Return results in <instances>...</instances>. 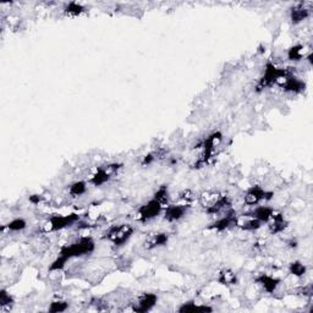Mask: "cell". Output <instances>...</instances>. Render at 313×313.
<instances>
[{
	"mask_svg": "<svg viewBox=\"0 0 313 313\" xmlns=\"http://www.w3.org/2000/svg\"><path fill=\"white\" fill-rule=\"evenodd\" d=\"M213 311L212 307L206 306V305H197L196 302L190 301L185 302L179 307V312H210Z\"/></svg>",
	"mask_w": 313,
	"mask_h": 313,
	"instance_id": "obj_20",
	"label": "cell"
},
{
	"mask_svg": "<svg viewBox=\"0 0 313 313\" xmlns=\"http://www.w3.org/2000/svg\"><path fill=\"white\" fill-rule=\"evenodd\" d=\"M84 11V7L78 2H70L68 6L65 7V12L70 16H78Z\"/></svg>",
	"mask_w": 313,
	"mask_h": 313,
	"instance_id": "obj_26",
	"label": "cell"
},
{
	"mask_svg": "<svg viewBox=\"0 0 313 313\" xmlns=\"http://www.w3.org/2000/svg\"><path fill=\"white\" fill-rule=\"evenodd\" d=\"M223 141V135L218 131L210 133L208 137L203 141V142L199 145V147L202 148V151H209V152H215L218 147L220 146Z\"/></svg>",
	"mask_w": 313,
	"mask_h": 313,
	"instance_id": "obj_16",
	"label": "cell"
},
{
	"mask_svg": "<svg viewBox=\"0 0 313 313\" xmlns=\"http://www.w3.org/2000/svg\"><path fill=\"white\" fill-rule=\"evenodd\" d=\"M199 204L208 214H219L230 207V199L227 195L218 191H204L199 195Z\"/></svg>",
	"mask_w": 313,
	"mask_h": 313,
	"instance_id": "obj_2",
	"label": "cell"
},
{
	"mask_svg": "<svg viewBox=\"0 0 313 313\" xmlns=\"http://www.w3.org/2000/svg\"><path fill=\"white\" fill-rule=\"evenodd\" d=\"M290 16H291V21L294 24H300L310 16V7L307 6L306 2H299L291 9Z\"/></svg>",
	"mask_w": 313,
	"mask_h": 313,
	"instance_id": "obj_13",
	"label": "cell"
},
{
	"mask_svg": "<svg viewBox=\"0 0 313 313\" xmlns=\"http://www.w3.org/2000/svg\"><path fill=\"white\" fill-rule=\"evenodd\" d=\"M120 168H121V166H120L119 164H109V165L101 166V168L97 169L96 173L92 175L89 183L97 187L102 186V185L107 184L110 179L114 178Z\"/></svg>",
	"mask_w": 313,
	"mask_h": 313,
	"instance_id": "obj_5",
	"label": "cell"
},
{
	"mask_svg": "<svg viewBox=\"0 0 313 313\" xmlns=\"http://www.w3.org/2000/svg\"><path fill=\"white\" fill-rule=\"evenodd\" d=\"M133 232L135 230H133V228L130 224L113 225L104 234V238L110 241L115 247H122L132 237Z\"/></svg>",
	"mask_w": 313,
	"mask_h": 313,
	"instance_id": "obj_3",
	"label": "cell"
},
{
	"mask_svg": "<svg viewBox=\"0 0 313 313\" xmlns=\"http://www.w3.org/2000/svg\"><path fill=\"white\" fill-rule=\"evenodd\" d=\"M156 301H158V297L156 294H143L133 304V311L141 313L151 311L156 305Z\"/></svg>",
	"mask_w": 313,
	"mask_h": 313,
	"instance_id": "obj_11",
	"label": "cell"
},
{
	"mask_svg": "<svg viewBox=\"0 0 313 313\" xmlns=\"http://www.w3.org/2000/svg\"><path fill=\"white\" fill-rule=\"evenodd\" d=\"M27 228V223L26 220L22 219V218H16V219H12L11 222H9L6 224V229L9 232L12 233H17V232H22Z\"/></svg>",
	"mask_w": 313,
	"mask_h": 313,
	"instance_id": "obj_21",
	"label": "cell"
},
{
	"mask_svg": "<svg viewBox=\"0 0 313 313\" xmlns=\"http://www.w3.org/2000/svg\"><path fill=\"white\" fill-rule=\"evenodd\" d=\"M287 58L289 60L299 61L305 58V47L304 45H294L287 50Z\"/></svg>",
	"mask_w": 313,
	"mask_h": 313,
	"instance_id": "obj_22",
	"label": "cell"
},
{
	"mask_svg": "<svg viewBox=\"0 0 313 313\" xmlns=\"http://www.w3.org/2000/svg\"><path fill=\"white\" fill-rule=\"evenodd\" d=\"M187 204H168L164 208V219L169 223L179 222L186 215Z\"/></svg>",
	"mask_w": 313,
	"mask_h": 313,
	"instance_id": "obj_9",
	"label": "cell"
},
{
	"mask_svg": "<svg viewBox=\"0 0 313 313\" xmlns=\"http://www.w3.org/2000/svg\"><path fill=\"white\" fill-rule=\"evenodd\" d=\"M273 196V192H268L261 186H251L243 196V202L247 206H258L262 201H268Z\"/></svg>",
	"mask_w": 313,
	"mask_h": 313,
	"instance_id": "obj_6",
	"label": "cell"
},
{
	"mask_svg": "<svg viewBox=\"0 0 313 313\" xmlns=\"http://www.w3.org/2000/svg\"><path fill=\"white\" fill-rule=\"evenodd\" d=\"M284 70H285V69L276 68V66L272 63L267 64L266 69H264L263 76H262L260 82H258L257 91L260 92L262 89L267 88V87L269 86H273L274 83H276V81L280 78L281 74L284 73Z\"/></svg>",
	"mask_w": 313,
	"mask_h": 313,
	"instance_id": "obj_7",
	"label": "cell"
},
{
	"mask_svg": "<svg viewBox=\"0 0 313 313\" xmlns=\"http://www.w3.org/2000/svg\"><path fill=\"white\" fill-rule=\"evenodd\" d=\"M236 225L245 232H256L262 227V223L256 218L251 217V215H245V218L237 217Z\"/></svg>",
	"mask_w": 313,
	"mask_h": 313,
	"instance_id": "obj_17",
	"label": "cell"
},
{
	"mask_svg": "<svg viewBox=\"0 0 313 313\" xmlns=\"http://www.w3.org/2000/svg\"><path fill=\"white\" fill-rule=\"evenodd\" d=\"M87 191V184L84 181H76L70 186L69 192L73 197H79L83 194H86Z\"/></svg>",
	"mask_w": 313,
	"mask_h": 313,
	"instance_id": "obj_24",
	"label": "cell"
},
{
	"mask_svg": "<svg viewBox=\"0 0 313 313\" xmlns=\"http://www.w3.org/2000/svg\"><path fill=\"white\" fill-rule=\"evenodd\" d=\"M289 269H290V273H291L292 275L297 276V278H301V276H304L305 274H306V271H307L306 266H305V264L300 261L292 262V263L290 264Z\"/></svg>",
	"mask_w": 313,
	"mask_h": 313,
	"instance_id": "obj_23",
	"label": "cell"
},
{
	"mask_svg": "<svg viewBox=\"0 0 313 313\" xmlns=\"http://www.w3.org/2000/svg\"><path fill=\"white\" fill-rule=\"evenodd\" d=\"M94 248H96V243H94L93 238L89 237V236H83V237H79L78 240L74 241L70 245L61 247L58 257L63 258L65 262H69L73 258L91 255Z\"/></svg>",
	"mask_w": 313,
	"mask_h": 313,
	"instance_id": "obj_1",
	"label": "cell"
},
{
	"mask_svg": "<svg viewBox=\"0 0 313 313\" xmlns=\"http://www.w3.org/2000/svg\"><path fill=\"white\" fill-rule=\"evenodd\" d=\"M218 283L225 286H234L237 284V275L232 269H224L219 273L218 276Z\"/></svg>",
	"mask_w": 313,
	"mask_h": 313,
	"instance_id": "obj_19",
	"label": "cell"
},
{
	"mask_svg": "<svg viewBox=\"0 0 313 313\" xmlns=\"http://www.w3.org/2000/svg\"><path fill=\"white\" fill-rule=\"evenodd\" d=\"M68 309H69L68 302L60 301V300H59V301H54V302H52V304H50V306H49V309H48V311L54 312V313H56V312H65Z\"/></svg>",
	"mask_w": 313,
	"mask_h": 313,
	"instance_id": "obj_27",
	"label": "cell"
},
{
	"mask_svg": "<svg viewBox=\"0 0 313 313\" xmlns=\"http://www.w3.org/2000/svg\"><path fill=\"white\" fill-rule=\"evenodd\" d=\"M155 198L158 199L164 207H166L169 204V191L166 186L159 187L158 191L155 194Z\"/></svg>",
	"mask_w": 313,
	"mask_h": 313,
	"instance_id": "obj_25",
	"label": "cell"
},
{
	"mask_svg": "<svg viewBox=\"0 0 313 313\" xmlns=\"http://www.w3.org/2000/svg\"><path fill=\"white\" fill-rule=\"evenodd\" d=\"M257 283L263 287L264 291H267L268 294H273L276 289H278L280 280L275 276L268 275V274H262L257 278Z\"/></svg>",
	"mask_w": 313,
	"mask_h": 313,
	"instance_id": "obj_15",
	"label": "cell"
},
{
	"mask_svg": "<svg viewBox=\"0 0 313 313\" xmlns=\"http://www.w3.org/2000/svg\"><path fill=\"white\" fill-rule=\"evenodd\" d=\"M236 220H237V217H236L235 212L232 210V212H228L227 214L223 215L218 220H215L213 224H210L209 229L217 230V232H224V230L229 229V228L235 227Z\"/></svg>",
	"mask_w": 313,
	"mask_h": 313,
	"instance_id": "obj_12",
	"label": "cell"
},
{
	"mask_svg": "<svg viewBox=\"0 0 313 313\" xmlns=\"http://www.w3.org/2000/svg\"><path fill=\"white\" fill-rule=\"evenodd\" d=\"M164 208H165V207H164L158 199H156L155 197H153V198L150 199L147 203H145L143 206H141L140 208H138L137 220L141 223L151 222V220L155 219L158 215H160V213L163 212Z\"/></svg>",
	"mask_w": 313,
	"mask_h": 313,
	"instance_id": "obj_4",
	"label": "cell"
},
{
	"mask_svg": "<svg viewBox=\"0 0 313 313\" xmlns=\"http://www.w3.org/2000/svg\"><path fill=\"white\" fill-rule=\"evenodd\" d=\"M12 302H14V300H12L11 295L7 294L6 290H1V291H0V306H10Z\"/></svg>",
	"mask_w": 313,
	"mask_h": 313,
	"instance_id": "obj_28",
	"label": "cell"
},
{
	"mask_svg": "<svg viewBox=\"0 0 313 313\" xmlns=\"http://www.w3.org/2000/svg\"><path fill=\"white\" fill-rule=\"evenodd\" d=\"M79 219L78 214H68V215H53L49 219V229L52 232H58L65 228L71 227Z\"/></svg>",
	"mask_w": 313,
	"mask_h": 313,
	"instance_id": "obj_8",
	"label": "cell"
},
{
	"mask_svg": "<svg viewBox=\"0 0 313 313\" xmlns=\"http://www.w3.org/2000/svg\"><path fill=\"white\" fill-rule=\"evenodd\" d=\"M267 224H269V232H271L272 234H280V233H283L287 227V223L286 220L284 219V215L278 212H274L273 217H272V219L269 220Z\"/></svg>",
	"mask_w": 313,
	"mask_h": 313,
	"instance_id": "obj_14",
	"label": "cell"
},
{
	"mask_svg": "<svg viewBox=\"0 0 313 313\" xmlns=\"http://www.w3.org/2000/svg\"><path fill=\"white\" fill-rule=\"evenodd\" d=\"M169 241V235L166 233H152L146 236L143 241V247L146 250H155V248L165 246Z\"/></svg>",
	"mask_w": 313,
	"mask_h": 313,
	"instance_id": "obj_10",
	"label": "cell"
},
{
	"mask_svg": "<svg viewBox=\"0 0 313 313\" xmlns=\"http://www.w3.org/2000/svg\"><path fill=\"white\" fill-rule=\"evenodd\" d=\"M274 210L272 207H268V206H257L255 209L252 210V213H251V217L256 218L257 220H260V222L263 224V223H268L269 220L272 219V217H273L274 214Z\"/></svg>",
	"mask_w": 313,
	"mask_h": 313,
	"instance_id": "obj_18",
	"label": "cell"
}]
</instances>
